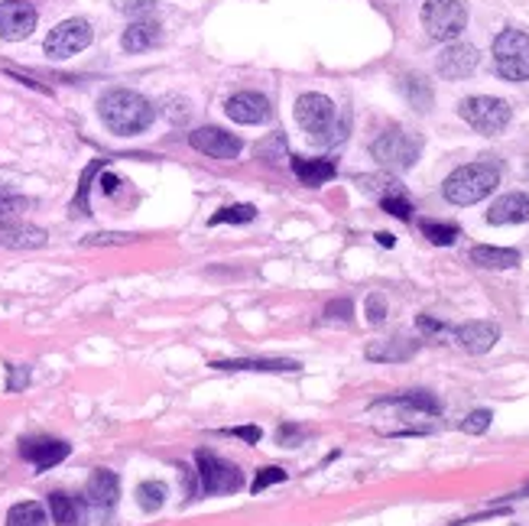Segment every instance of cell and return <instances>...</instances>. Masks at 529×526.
Here are the masks:
<instances>
[{
	"mask_svg": "<svg viewBox=\"0 0 529 526\" xmlns=\"http://www.w3.org/2000/svg\"><path fill=\"white\" fill-rule=\"evenodd\" d=\"M97 114H101V120L107 124V130H114V134H120V137L143 134V130L153 124V118H157L153 104L130 88H114V91H107V95H101Z\"/></svg>",
	"mask_w": 529,
	"mask_h": 526,
	"instance_id": "obj_1",
	"label": "cell"
},
{
	"mask_svg": "<svg viewBox=\"0 0 529 526\" xmlns=\"http://www.w3.org/2000/svg\"><path fill=\"white\" fill-rule=\"evenodd\" d=\"M497 182H500L497 166L471 163V166H458V170L445 179L442 192H445V199L452 201V205H477V201L487 199V195L497 189Z\"/></svg>",
	"mask_w": 529,
	"mask_h": 526,
	"instance_id": "obj_2",
	"label": "cell"
},
{
	"mask_svg": "<svg viewBox=\"0 0 529 526\" xmlns=\"http://www.w3.org/2000/svg\"><path fill=\"white\" fill-rule=\"evenodd\" d=\"M296 120L299 127L312 137L315 143H335L341 140V127H338V108L325 95H302L296 101Z\"/></svg>",
	"mask_w": 529,
	"mask_h": 526,
	"instance_id": "obj_3",
	"label": "cell"
},
{
	"mask_svg": "<svg viewBox=\"0 0 529 526\" xmlns=\"http://www.w3.org/2000/svg\"><path fill=\"white\" fill-rule=\"evenodd\" d=\"M422 26L432 39L452 43L468 26V4L464 0H425Z\"/></svg>",
	"mask_w": 529,
	"mask_h": 526,
	"instance_id": "obj_4",
	"label": "cell"
},
{
	"mask_svg": "<svg viewBox=\"0 0 529 526\" xmlns=\"http://www.w3.org/2000/svg\"><path fill=\"white\" fill-rule=\"evenodd\" d=\"M373 160L383 166V170H412L422 153V140L416 134H406V130H387L383 137H377L371 147Z\"/></svg>",
	"mask_w": 529,
	"mask_h": 526,
	"instance_id": "obj_5",
	"label": "cell"
},
{
	"mask_svg": "<svg viewBox=\"0 0 529 526\" xmlns=\"http://www.w3.org/2000/svg\"><path fill=\"white\" fill-rule=\"evenodd\" d=\"M493 62L507 82L529 78V36L523 30H504L493 39Z\"/></svg>",
	"mask_w": 529,
	"mask_h": 526,
	"instance_id": "obj_6",
	"label": "cell"
},
{
	"mask_svg": "<svg viewBox=\"0 0 529 526\" xmlns=\"http://www.w3.org/2000/svg\"><path fill=\"white\" fill-rule=\"evenodd\" d=\"M458 114L474 127L477 134H487V137L507 130V124H510V104L500 101V98H491V95L464 98Z\"/></svg>",
	"mask_w": 529,
	"mask_h": 526,
	"instance_id": "obj_7",
	"label": "cell"
},
{
	"mask_svg": "<svg viewBox=\"0 0 529 526\" xmlns=\"http://www.w3.org/2000/svg\"><path fill=\"white\" fill-rule=\"evenodd\" d=\"M195 461H198V481L205 494H234L244 484V475L238 471V465L218 459V455L198 452Z\"/></svg>",
	"mask_w": 529,
	"mask_h": 526,
	"instance_id": "obj_8",
	"label": "cell"
},
{
	"mask_svg": "<svg viewBox=\"0 0 529 526\" xmlns=\"http://www.w3.org/2000/svg\"><path fill=\"white\" fill-rule=\"evenodd\" d=\"M91 36H95V30H91L88 20H82V16L66 20L46 36V56H53V59H68V56H75V52L88 49Z\"/></svg>",
	"mask_w": 529,
	"mask_h": 526,
	"instance_id": "obj_9",
	"label": "cell"
},
{
	"mask_svg": "<svg viewBox=\"0 0 529 526\" xmlns=\"http://www.w3.org/2000/svg\"><path fill=\"white\" fill-rule=\"evenodd\" d=\"M36 30V7L30 0H4L0 4V39L16 43Z\"/></svg>",
	"mask_w": 529,
	"mask_h": 526,
	"instance_id": "obj_10",
	"label": "cell"
},
{
	"mask_svg": "<svg viewBox=\"0 0 529 526\" xmlns=\"http://www.w3.org/2000/svg\"><path fill=\"white\" fill-rule=\"evenodd\" d=\"M192 147L198 150V153H209L215 156V160H238L240 150H244V143L238 140L234 134H224L221 127H201V130H195L192 137Z\"/></svg>",
	"mask_w": 529,
	"mask_h": 526,
	"instance_id": "obj_11",
	"label": "cell"
},
{
	"mask_svg": "<svg viewBox=\"0 0 529 526\" xmlns=\"http://www.w3.org/2000/svg\"><path fill=\"white\" fill-rule=\"evenodd\" d=\"M477 62H481V56H477L474 46L452 43V46H445V49H442L435 68H439L442 78H452V82H458V78H468V75L474 72Z\"/></svg>",
	"mask_w": 529,
	"mask_h": 526,
	"instance_id": "obj_12",
	"label": "cell"
},
{
	"mask_svg": "<svg viewBox=\"0 0 529 526\" xmlns=\"http://www.w3.org/2000/svg\"><path fill=\"white\" fill-rule=\"evenodd\" d=\"M224 114L234 120V124H263L270 120V101L257 91H238V95L228 98L224 104Z\"/></svg>",
	"mask_w": 529,
	"mask_h": 526,
	"instance_id": "obj_13",
	"label": "cell"
},
{
	"mask_svg": "<svg viewBox=\"0 0 529 526\" xmlns=\"http://www.w3.org/2000/svg\"><path fill=\"white\" fill-rule=\"evenodd\" d=\"M20 455L26 461H33L39 471H49L62 459H68V442H59V438H23Z\"/></svg>",
	"mask_w": 529,
	"mask_h": 526,
	"instance_id": "obj_14",
	"label": "cell"
},
{
	"mask_svg": "<svg viewBox=\"0 0 529 526\" xmlns=\"http://www.w3.org/2000/svg\"><path fill=\"white\" fill-rule=\"evenodd\" d=\"M455 338L464 351H471V355H487V351L497 345L500 328L493 325V322H468V325L455 328Z\"/></svg>",
	"mask_w": 529,
	"mask_h": 526,
	"instance_id": "obj_15",
	"label": "cell"
},
{
	"mask_svg": "<svg viewBox=\"0 0 529 526\" xmlns=\"http://www.w3.org/2000/svg\"><path fill=\"white\" fill-rule=\"evenodd\" d=\"M85 494H88V504L97 507V511H107V507L117 504L120 497V481L114 471H107V468H97L95 475L88 478V488H85Z\"/></svg>",
	"mask_w": 529,
	"mask_h": 526,
	"instance_id": "obj_16",
	"label": "cell"
},
{
	"mask_svg": "<svg viewBox=\"0 0 529 526\" xmlns=\"http://www.w3.org/2000/svg\"><path fill=\"white\" fill-rule=\"evenodd\" d=\"M487 222L491 224H523L529 222V195L510 192L504 199H497L487 211Z\"/></svg>",
	"mask_w": 529,
	"mask_h": 526,
	"instance_id": "obj_17",
	"label": "cell"
},
{
	"mask_svg": "<svg viewBox=\"0 0 529 526\" xmlns=\"http://www.w3.org/2000/svg\"><path fill=\"white\" fill-rule=\"evenodd\" d=\"M419 351V341L410 338H387V341H373L367 348V361H381V364H396V361H410Z\"/></svg>",
	"mask_w": 529,
	"mask_h": 526,
	"instance_id": "obj_18",
	"label": "cell"
},
{
	"mask_svg": "<svg viewBox=\"0 0 529 526\" xmlns=\"http://www.w3.org/2000/svg\"><path fill=\"white\" fill-rule=\"evenodd\" d=\"M292 172H296V179L302 182V186H325L329 179H335V163L331 160H302V156H296L292 160Z\"/></svg>",
	"mask_w": 529,
	"mask_h": 526,
	"instance_id": "obj_19",
	"label": "cell"
},
{
	"mask_svg": "<svg viewBox=\"0 0 529 526\" xmlns=\"http://www.w3.org/2000/svg\"><path fill=\"white\" fill-rule=\"evenodd\" d=\"M211 367L218 371H299V361L290 357H254V361H215Z\"/></svg>",
	"mask_w": 529,
	"mask_h": 526,
	"instance_id": "obj_20",
	"label": "cell"
},
{
	"mask_svg": "<svg viewBox=\"0 0 529 526\" xmlns=\"http://www.w3.org/2000/svg\"><path fill=\"white\" fill-rule=\"evenodd\" d=\"M471 260L477 267L484 270H510V267H520V251L514 247H474L471 251Z\"/></svg>",
	"mask_w": 529,
	"mask_h": 526,
	"instance_id": "obj_21",
	"label": "cell"
},
{
	"mask_svg": "<svg viewBox=\"0 0 529 526\" xmlns=\"http://www.w3.org/2000/svg\"><path fill=\"white\" fill-rule=\"evenodd\" d=\"M49 511H53V520L59 526H85V511L82 504L68 494H49Z\"/></svg>",
	"mask_w": 529,
	"mask_h": 526,
	"instance_id": "obj_22",
	"label": "cell"
},
{
	"mask_svg": "<svg viewBox=\"0 0 529 526\" xmlns=\"http://www.w3.org/2000/svg\"><path fill=\"white\" fill-rule=\"evenodd\" d=\"M157 39H159V26L153 20H137V23H130L127 30H124V49L127 52H143V49H149V46H157Z\"/></svg>",
	"mask_w": 529,
	"mask_h": 526,
	"instance_id": "obj_23",
	"label": "cell"
},
{
	"mask_svg": "<svg viewBox=\"0 0 529 526\" xmlns=\"http://www.w3.org/2000/svg\"><path fill=\"white\" fill-rule=\"evenodd\" d=\"M358 186L364 189V192L377 195V199H393V195H406V189L396 182L393 176H358Z\"/></svg>",
	"mask_w": 529,
	"mask_h": 526,
	"instance_id": "obj_24",
	"label": "cell"
},
{
	"mask_svg": "<svg viewBox=\"0 0 529 526\" xmlns=\"http://www.w3.org/2000/svg\"><path fill=\"white\" fill-rule=\"evenodd\" d=\"M7 526H46V511L36 500H26V504L10 507Z\"/></svg>",
	"mask_w": 529,
	"mask_h": 526,
	"instance_id": "obj_25",
	"label": "cell"
},
{
	"mask_svg": "<svg viewBox=\"0 0 529 526\" xmlns=\"http://www.w3.org/2000/svg\"><path fill=\"white\" fill-rule=\"evenodd\" d=\"M0 244H10V247H43L46 244V231L39 228H7Z\"/></svg>",
	"mask_w": 529,
	"mask_h": 526,
	"instance_id": "obj_26",
	"label": "cell"
},
{
	"mask_svg": "<svg viewBox=\"0 0 529 526\" xmlns=\"http://www.w3.org/2000/svg\"><path fill=\"white\" fill-rule=\"evenodd\" d=\"M402 91H406V98L412 101V108H416V111H429V104H432V91H429L425 78H419V75L402 78Z\"/></svg>",
	"mask_w": 529,
	"mask_h": 526,
	"instance_id": "obj_27",
	"label": "cell"
},
{
	"mask_svg": "<svg viewBox=\"0 0 529 526\" xmlns=\"http://www.w3.org/2000/svg\"><path fill=\"white\" fill-rule=\"evenodd\" d=\"M254 218H257L254 205H228L218 215H211V224H247L254 222Z\"/></svg>",
	"mask_w": 529,
	"mask_h": 526,
	"instance_id": "obj_28",
	"label": "cell"
},
{
	"mask_svg": "<svg viewBox=\"0 0 529 526\" xmlns=\"http://www.w3.org/2000/svg\"><path fill=\"white\" fill-rule=\"evenodd\" d=\"M137 497H140V507H143V511H147V513H157L159 507L166 504V488L159 481H147V484H140Z\"/></svg>",
	"mask_w": 529,
	"mask_h": 526,
	"instance_id": "obj_29",
	"label": "cell"
},
{
	"mask_svg": "<svg viewBox=\"0 0 529 526\" xmlns=\"http://www.w3.org/2000/svg\"><path fill=\"white\" fill-rule=\"evenodd\" d=\"M422 234L432 244H439V247H448V244H455V238H458V228L455 224H439V222H422Z\"/></svg>",
	"mask_w": 529,
	"mask_h": 526,
	"instance_id": "obj_30",
	"label": "cell"
},
{
	"mask_svg": "<svg viewBox=\"0 0 529 526\" xmlns=\"http://www.w3.org/2000/svg\"><path fill=\"white\" fill-rule=\"evenodd\" d=\"M23 201L14 199V195H4L0 192V231H7L16 224V215H20Z\"/></svg>",
	"mask_w": 529,
	"mask_h": 526,
	"instance_id": "obj_31",
	"label": "cell"
},
{
	"mask_svg": "<svg viewBox=\"0 0 529 526\" xmlns=\"http://www.w3.org/2000/svg\"><path fill=\"white\" fill-rule=\"evenodd\" d=\"M283 481H286L283 468H260V471H257V478H254V484H250V490H254V494H260V490H267L270 484H283Z\"/></svg>",
	"mask_w": 529,
	"mask_h": 526,
	"instance_id": "obj_32",
	"label": "cell"
},
{
	"mask_svg": "<svg viewBox=\"0 0 529 526\" xmlns=\"http://www.w3.org/2000/svg\"><path fill=\"white\" fill-rule=\"evenodd\" d=\"M491 419H493L491 409H474V413H471L468 419L462 423V432H468V436H481V432H487Z\"/></svg>",
	"mask_w": 529,
	"mask_h": 526,
	"instance_id": "obj_33",
	"label": "cell"
},
{
	"mask_svg": "<svg viewBox=\"0 0 529 526\" xmlns=\"http://www.w3.org/2000/svg\"><path fill=\"white\" fill-rule=\"evenodd\" d=\"M381 205H383V211H390V215L402 218V222H410V218H412V205H410V199H406V195H393V199H383Z\"/></svg>",
	"mask_w": 529,
	"mask_h": 526,
	"instance_id": "obj_34",
	"label": "cell"
},
{
	"mask_svg": "<svg viewBox=\"0 0 529 526\" xmlns=\"http://www.w3.org/2000/svg\"><path fill=\"white\" fill-rule=\"evenodd\" d=\"M325 315H329V319H341V322H348L351 315H354V305H351V299H335V303L325 305Z\"/></svg>",
	"mask_w": 529,
	"mask_h": 526,
	"instance_id": "obj_35",
	"label": "cell"
},
{
	"mask_svg": "<svg viewBox=\"0 0 529 526\" xmlns=\"http://www.w3.org/2000/svg\"><path fill=\"white\" fill-rule=\"evenodd\" d=\"M367 319H371L373 325H381V322L387 319V303H383V296H377V293L367 299Z\"/></svg>",
	"mask_w": 529,
	"mask_h": 526,
	"instance_id": "obj_36",
	"label": "cell"
},
{
	"mask_svg": "<svg viewBox=\"0 0 529 526\" xmlns=\"http://www.w3.org/2000/svg\"><path fill=\"white\" fill-rule=\"evenodd\" d=\"M120 10H124V14H130V16H149L153 14V0H124V4H120Z\"/></svg>",
	"mask_w": 529,
	"mask_h": 526,
	"instance_id": "obj_37",
	"label": "cell"
},
{
	"mask_svg": "<svg viewBox=\"0 0 529 526\" xmlns=\"http://www.w3.org/2000/svg\"><path fill=\"white\" fill-rule=\"evenodd\" d=\"M134 234H91L85 244H130Z\"/></svg>",
	"mask_w": 529,
	"mask_h": 526,
	"instance_id": "obj_38",
	"label": "cell"
},
{
	"mask_svg": "<svg viewBox=\"0 0 529 526\" xmlns=\"http://www.w3.org/2000/svg\"><path fill=\"white\" fill-rule=\"evenodd\" d=\"M224 436H238V438H244V442H260V436L263 432L257 429V426H238V429H224Z\"/></svg>",
	"mask_w": 529,
	"mask_h": 526,
	"instance_id": "obj_39",
	"label": "cell"
},
{
	"mask_svg": "<svg viewBox=\"0 0 529 526\" xmlns=\"http://www.w3.org/2000/svg\"><path fill=\"white\" fill-rule=\"evenodd\" d=\"M26 380H30V374H26V367H10L7 390H23V387H26Z\"/></svg>",
	"mask_w": 529,
	"mask_h": 526,
	"instance_id": "obj_40",
	"label": "cell"
},
{
	"mask_svg": "<svg viewBox=\"0 0 529 526\" xmlns=\"http://www.w3.org/2000/svg\"><path fill=\"white\" fill-rule=\"evenodd\" d=\"M419 328H422V332H445V325H442V322H435V319H429V315H419Z\"/></svg>",
	"mask_w": 529,
	"mask_h": 526,
	"instance_id": "obj_41",
	"label": "cell"
},
{
	"mask_svg": "<svg viewBox=\"0 0 529 526\" xmlns=\"http://www.w3.org/2000/svg\"><path fill=\"white\" fill-rule=\"evenodd\" d=\"M299 436H302V432H299L296 426H283V429H280V442H283V445H292Z\"/></svg>",
	"mask_w": 529,
	"mask_h": 526,
	"instance_id": "obj_42",
	"label": "cell"
},
{
	"mask_svg": "<svg viewBox=\"0 0 529 526\" xmlns=\"http://www.w3.org/2000/svg\"><path fill=\"white\" fill-rule=\"evenodd\" d=\"M377 241H381L383 247H393L396 241H393V234H387V231H383V234H377Z\"/></svg>",
	"mask_w": 529,
	"mask_h": 526,
	"instance_id": "obj_43",
	"label": "cell"
},
{
	"mask_svg": "<svg viewBox=\"0 0 529 526\" xmlns=\"http://www.w3.org/2000/svg\"><path fill=\"white\" fill-rule=\"evenodd\" d=\"M114 189H117V179H114V176H105V192L111 195Z\"/></svg>",
	"mask_w": 529,
	"mask_h": 526,
	"instance_id": "obj_44",
	"label": "cell"
},
{
	"mask_svg": "<svg viewBox=\"0 0 529 526\" xmlns=\"http://www.w3.org/2000/svg\"><path fill=\"white\" fill-rule=\"evenodd\" d=\"M514 497H529V484H526V488L520 490V494H514Z\"/></svg>",
	"mask_w": 529,
	"mask_h": 526,
	"instance_id": "obj_45",
	"label": "cell"
}]
</instances>
